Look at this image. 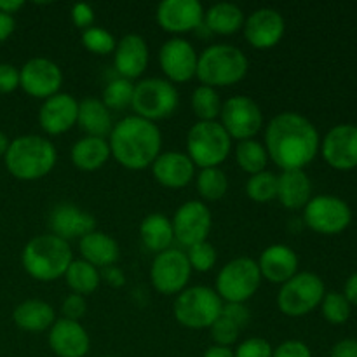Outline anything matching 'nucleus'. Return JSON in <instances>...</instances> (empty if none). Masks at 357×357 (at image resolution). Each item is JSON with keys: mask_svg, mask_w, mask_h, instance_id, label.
I'll use <instances>...</instances> for the list:
<instances>
[{"mask_svg": "<svg viewBox=\"0 0 357 357\" xmlns=\"http://www.w3.org/2000/svg\"><path fill=\"white\" fill-rule=\"evenodd\" d=\"M264 145L279 169L298 171L316 159L321 138L309 119L296 112H282L265 128Z\"/></svg>", "mask_w": 357, "mask_h": 357, "instance_id": "obj_1", "label": "nucleus"}, {"mask_svg": "<svg viewBox=\"0 0 357 357\" xmlns=\"http://www.w3.org/2000/svg\"><path fill=\"white\" fill-rule=\"evenodd\" d=\"M110 153L122 167L143 171L153 164L162 149V135L155 122L129 115L114 124L108 136Z\"/></svg>", "mask_w": 357, "mask_h": 357, "instance_id": "obj_2", "label": "nucleus"}, {"mask_svg": "<svg viewBox=\"0 0 357 357\" xmlns=\"http://www.w3.org/2000/svg\"><path fill=\"white\" fill-rule=\"evenodd\" d=\"M7 171L23 181L40 180L56 166L58 152L51 139L38 135L17 136L9 143L6 155Z\"/></svg>", "mask_w": 357, "mask_h": 357, "instance_id": "obj_3", "label": "nucleus"}, {"mask_svg": "<svg viewBox=\"0 0 357 357\" xmlns=\"http://www.w3.org/2000/svg\"><path fill=\"white\" fill-rule=\"evenodd\" d=\"M21 261L30 278L40 282L58 281L65 278L73 261L72 248L54 234H42L28 241Z\"/></svg>", "mask_w": 357, "mask_h": 357, "instance_id": "obj_4", "label": "nucleus"}, {"mask_svg": "<svg viewBox=\"0 0 357 357\" xmlns=\"http://www.w3.org/2000/svg\"><path fill=\"white\" fill-rule=\"evenodd\" d=\"M250 61L248 56L236 45L213 44L199 54L197 77L201 86L229 87L246 77Z\"/></svg>", "mask_w": 357, "mask_h": 357, "instance_id": "obj_5", "label": "nucleus"}, {"mask_svg": "<svg viewBox=\"0 0 357 357\" xmlns=\"http://www.w3.org/2000/svg\"><path fill=\"white\" fill-rule=\"evenodd\" d=\"M232 150V138L218 121H199L187 135V155L195 167H220Z\"/></svg>", "mask_w": 357, "mask_h": 357, "instance_id": "obj_6", "label": "nucleus"}, {"mask_svg": "<svg viewBox=\"0 0 357 357\" xmlns=\"http://www.w3.org/2000/svg\"><path fill=\"white\" fill-rule=\"evenodd\" d=\"M223 300L208 286H192L176 295L173 305L174 319L190 330H206L220 319Z\"/></svg>", "mask_w": 357, "mask_h": 357, "instance_id": "obj_7", "label": "nucleus"}, {"mask_svg": "<svg viewBox=\"0 0 357 357\" xmlns=\"http://www.w3.org/2000/svg\"><path fill=\"white\" fill-rule=\"evenodd\" d=\"M261 284V274L253 258H234L216 275L215 291L227 303H246Z\"/></svg>", "mask_w": 357, "mask_h": 357, "instance_id": "obj_8", "label": "nucleus"}, {"mask_svg": "<svg viewBox=\"0 0 357 357\" xmlns=\"http://www.w3.org/2000/svg\"><path fill=\"white\" fill-rule=\"evenodd\" d=\"M178 103L180 94L174 84L159 77H150L139 80L135 86L131 107L138 117L155 122L171 117L178 108Z\"/></svg>", "mask_w": 357, "mask_h": 357, "instance_id": "obj_9", "label": "nucleus"}, {"mask_svg": "<svg viewBox=\"0 0 357 357\" xmlns=\"http://www.w3.org/2000/svg\"><path fill=\"white\" fill-rule=\"evenodd\" d=\"M326 289L323 279L314 272H298L281 286L278 307L284 316L302 317L321 305Z\"/></svg>", "mask_w": 357, "mask_h": 357, "instance_id": "obj_10", "label": "nucleus"}, {"mask_svg": "<svg viewBox=\"0 0 357 357\" xmlns=\"http://www.w3.org/2000/svg\"><path fill=\"white\" fill-rule=\"evenodd\" d=\"M192 267L185 251L169 248L155 255L150 267V281L160 295H180L190 281Z\"/></svg>", "mask_w": 357, "mask_h": 357, "instance_id": "obj_11", "label": "nucleus"}, {"mask_svg": "<svg viewBox=\"0 0 357 357\" xmlns=\"http://www.w3.org/2000/svg\"><path fill=\"white\" fill-rule=\"evenodd\" d=\"M303 222L314 232L335 236L351 225L352 211L347 202L335 195H316L303 208Z\"/></svg>", "mask_w": 357, "mask_h": 357, "instance_id": "obj_12", "label": "nucleus"}, {"mask_svg": "<svg viewBox=\"0 0 357 357\" xmlns=\"http://www.w3.org/2000/svg\"><path fill=\"white\" fill-rule=\"evenodd\" d=\"M223 129L227 135L237 142L255 139V136L264 128V114L258 103L251 98L237 94L229 98L223 103L222 114H220Z\"/></svg>", "mask_w": 357, "mask_h": 357, "instance_id": "obj_13", "label": "nucleus"}, {"mask_svg": "<svg viewBox=\"0 0 357 357\" xmlns=\"http://www.w3.org/2000/svg\"><path fill=\"white\" fill-rule=\"evenodd\" d=\"M171 223H173L174 239L183 246L190 248L202 241H208L213 216L202 201H187L176 209Z\"/></svg>", "mask_w": 357, "mask_h": 357, "instance_id": "obj_14", "label": "nucleus"}, {"mask_svg": "<svg viewBox=\"0 0 357 357\" xmlns=\"http://www.w3.org/2000/svg\"><path fill=\"white\" fill-rule=\"evenodd\" d=\"M63 84V72L52 59L37 56L28 59L20 70V87L26 94L40 100L59 93Z\"/></svg>", "mask_w": 357, "mask_h": 357, "instance_id": "obj_15", "label": "nucleus"}, {"mask_svg": "<svg viewBox=\"0 0 357 357\" xmlns=\"http://www.w3.org/2000/svg\"><path fill=\"white\" fill-rule=\"evenodd\" d=\"M197 59L199 54L194 45L181 37L169 38L159 51V65L171 84H185L194 79Z\"/></svg>", "mask_w": 357, "mask_h": 357, "instance_id": "obj_16", "label": "nucleus"}, {"mask_svg": "<svg viewBox=\"0 0 357 357\" xmlns=\"http://www.w3.org/2000/svg\"><path fill=\"white\" fill-rule=\"evenodd\" d=\"M157 23L167 33H188L204 23V7L199 0H162L157 6Z\"/></svg>", "mask_w": 357, "mask_h": 357, "instance_id": "obj_17", "label": "nucleus"}, {"mask_svg": "<svg viewBox=\"0 0 357 357\" xmlns=\"http://www.w3.org/2000/svg\"><path fill=\"white\" fill-rule=\"evenodd\" d=\"M243 31L248 44L255 49H272L284 37V17L272 7H261L246 17Z\"/></svg>", "mask_w": 357, "mask_h": 357, "instance_id": "obj_18", "label": "nucleus"}, {"mask_svg": "<svg viewBox=\"0 0 357 357\" xmlns=\"http://www.w3.org/2000/svg\"><path fill=\"white\" fill-rule=\"evenodd\" d=\"M321 153L337 171L357 167V126L340 124L330 129L321 143Z\"/></svg>", "mask_w": 357, "mask_h": 357, "instance_id": "obj_19", "label": "nucleus"}, {"mask_svg": "<svg viewBox=\"0 0 357 357\" xmlns=\"http://www.w3.org/2000/svg\"><path fill=\"white\" fill-rule=\"evenodd\" d=\"M79 101L68 93H58L47 98L38 112V124L49 136H59L77 126Z\"/></svg>", "mask_w": 357, "mask_h": 357, "instance_id": "obj_20", "label": "nucleus"}, {"mask_svg": "<svg viewBox=\"0 0 357 357\" xmlns=\"http://www.w3.org/2000/svg\"><path fill=\"white\" fill-rule=\"evenodd\" d=\"M150 61L146 40L138 33H128L117 40L114 51V68L122 79H138L145 73Z\"/></svg>", "mask_w": 357, "mask_h": 357, "instance_id": "obj_21", "label": "nucleus"}, {"mask_svg": "<svg viewBox=\"0 0 357 357\" xmlns=\"http://www.w3.org/2000/svg\"><path fill=\"white\" fill-rule=\"evenodd\" d=\"M49 347L58 357H86L91 338L79 321L61 317L49 330Z\"/></svg>", "mask_w": 357, "mask_h": 357, "instance_id": "obj_22", "label": "nucleus"}, {"mask_svg": "<svg viewBox=\"0 0 357 357\" xmlns=\"http://www.w3.org/2000/svg\"><path fill=\"white\" fill-rule=\"evenodd\" d=\"M94 227H96L94 216L80 209L79 206L70 204V202H61L49 215L51 234L66 241V243L72 239H80L86 234L93 232V230H96Z\"/></svg>", "mask_w": 357, "mask_h": 357, "instance_id": "obj_23", "label": "nucleus"}, {"mask_svg": "<svg viewBox=\"0 0 357 357\" xmlns=\"http://www.w3.org/2000/svg\"><path fill=\"white\" fill-rule=\"evenodd\" d=\"M152 174L162 187L185 188L195 176V166L190 157L183 152H160L153 160Z\"/></svg>", "mask_w": 357, "mask_h": 357, "instance_id": "obj_24", "label": "nucleus"}, {"mask_svg": "<svg viewBox=\"0 0 357 357\" xmlns=\"http://www.w3.org/2000/svg\"><path fill=\"white\" fill-rule=\"evenodd\" d=\"M261 279H267L272 284H284L286 281L298 274V257L295 250L286 244H272L261 251L258 258Z\"/></svg>", "mask_w": 357, "mask_h": 357, "instance_id": "obj_25", "label": "nucleus"}, {"mask_svg": "<svg viewBox=\"0 0 357 357\" xmlns=\"http://www.w3.org/2000/svg\"><path fill=\"white\" fill-rule=\"evenodd\" d=\"M79 250L82 255V260L96 267L98 271L115 265L121 257L117 241L108 234L100 232V230H93V232L80 237Z\"/></svg>", "mask_w": 357, "mask_h": 357, "instance_id": "obj_26", "label": "nucleus"}, {"mask_svg": "<svg viewBox=\"0 0 357 357\" xmlns=\"http://www.w3.org/2000/svg\"><path fill=\"white\" fill-rule=\"evenodd\" d=\"M278 199L286 209H303L312 199V183L303 169L282 171L278 176Z\"/></svg>", "mask_w": 357, "mask_h": 357, "instance_id": "obj_27", "label": "nucleus"}, {"mask_svg": "<svg viewBox=\"0 0 357 357\" xmlns=\"http://www.w3.org/2000/svg\"><path fill=\"white\" fill-rule=\"evenodd\" d=\"M77 126L86 132V136H94V138H107L114 129L110 110L105 107L103 101L93 96L79 101Z\"/></svg>", "mask_w": 357, "mask_h": 357, "instance_id": "obj_28", "label": "nucleus"}, {"mask_svg": "<svg viewBox=\"0 0 357 357\" xmlns=\"http://www.w3.org/2000/svg\"><path fill=\"white\" fill-rule=\"evenodd\" d=\"M112 157L110 146L105 138H94V136H84L75 145L72 146L70 152V159H72L73 166L80 171H98L108 162Z\"/></svg>", "mask_w": 357, "mask_h": 357, "instance_id": "obj_29", "label": "nucleus"}, {"mask_svg": "<svg viewBox=\"0 0 357 357\" xmlns=\"http://www.w3.org/2000/svg\"><path fill=\"white\" fill-rule=\"evenodd\" d=\"M13 319L17 328L30 333L51 330L56 323V312L44 300H24L14 309Z\"/></svg>", "mask_w": 357, "mask_h": 357, "instance_id": "obj_30", "label": "nucleus"}, {"mask_svg": "<svg viewBox=\"0 0 357 357\" xmlns=\"http://www.w3.org/2000/svg\"><path fill=\"white\" fill-rule=\"evenodd\" d=\"M244 21L246 16L243 9L230 2L215 3L204 13V26L209 33L234 35L243 30Z\"/></svg>", "mask_w": 357, "mask_h": 357, "instance_id": "obj_31", "label": "nucleus"}, {"mask_svg": "<svg viewBox=\"0 0 357 357\" xmlns=\"http://www.w3.org/2000/svg\"><path fill=\"white\" fill-rule=\"evenodd\" d=\"M139 237L146 250L155 255L162 253V251L169 250L174 241L173 223L167 216L160 215V213H152L143 218L142 225H139Z\"/></svg>", "mask_w": 357, "mask_h": 357, "instance_id": "obj_32", "label": "nucleus"}, {"mask_svg": "<svg viewBox=\"0 0 357 357\" xmlns=\"http://www.w3.org/2000/svg\"><path fill=\"white\" fill-rule=\"evenodd\" d=\"M65 281L75 295L86 296L100 288L101 275L96 267H93V265L80 258V260H73L70 264L68 271L65 274Z\"/></svg>", "mask_w": 357, "mask_h": 357, "instance_id": "obj_33", "label": "nucleus"}, {"mask_svg": "<svg viewBox=\"0 0 357 357\" xmlns=\"http://www.w3.org/2000/svg\"><path fill=\"white\" fill-rule=\"evenodd\" d=\"M236 160L244 173L253 176V174L265 171L268 162V153L264 143L257 142V139H246V142L237 143Z\"/></svg>", "mask_w": 357, "mask_h": 357, "instance_id": "obj_34", "label": "nucleus"}, {"mask_svg": "<svg viewBox=\"0 0 357 357\" xmlns=\"http://www.w3.org/2000/svg\"><path fill=\"white\" fill-rule=\"evenodd\" d=\"M190 103H192V110H194L195 117H197L199 121H206V122L216 121V119L220 117V114H222L223 101L215 87H208V86L195 87V91L192 93Z\"/></svg>", "mask_w": 357, "mask_h": 357, "instance_id": "obj_35", "label": "nucleus"}, {"mask_svg": "<svg viewBox=\"0 0 357 357\" xmlns=\"http://www.w3.org/2000/svg\"><path fill=\"white\" fill-rule=\"evenodd\" d=\"M197 192L204 201H220L229 190V178L220 167L201 169L197 174Z\"/></svg>", "mask_w": 357, "mask_h": 357, "instance_id": "obj_36", "label": "nucleus"}, {"mask_svg": "<svg viewBox=\"0 0 357 357\" xmlns=\"http://www.w3.org/2000/svg\"><path fill=\"white\" fill-rule=\"evenodd\" d=\"M132 94H135V84L131 80L117 77L105 86L101 101L108 110H124L131 107Z\"/></svg>", "mask_w": 357, "mask_h": 357, "instance_id": "obj_37", "label": "nucleus"}, {"mask_svg": "<svg viewBox=\"0 0 357 357\" xmlns=\"http://www.w3.org/2000/svg\"><path fill=\"white\" fill-rule=\"evenodd\" d=\"M246 194L255 202H271L278 199V174L271 171H261L253 174L246 183Z\"/></svg>", "mask_w": 357, "mask_h": 357, "instance_id": "obj_38", "label": "nucleus"}, {"mask_svg": "<svg viewBox=\"0 0 357 357\" xmlns=\"http://www.w3.org/2000/svg\"><path fill=\"white\" fill-rule=\"evenodd\" d=\"M321 310H323V316L328 323L344 324L351 317L352 305L345 298L344 293L330 291L324 295L323 302H321Z\"/></svg>", "mask_w": 357, "mask_h": 357, "instance_id": "obj_39", "label": "nucleus"}, {"mask_svg": "<svg viewBox=\"0 0 357 357\" xmlns=\"http://www.w3.org/2000/svg\"><path fill=\"white\" fill-rule=\"evenodd\" d=\"M82 45L89 52H93V54L105 56L115 51L117 40H115L114 35L108 30H105V28L91 26L82 31Z\"/></svg>", "mask_w": 357, "mask_h": 357, "instance_id": "obj_40", "label": "nucleus"}, {"mask_svg": "<svg viewBox=\"0 0 357 357\" xmlns=\"http://www.w3.org/2000/svg\"><path fill=\"white\" fill-rule=\"evenodd\" d=\"M185 255H187L192 271L197 272H209L211 268H215L216 260H218L216 248L208 241H202V243L190 246Z\"/></svg>", "mask_w": 357, "mask_h": 357, "instance_id": "obj_41", "label": "nucleus"}, {"mask_svg": "<svg viewBox=\"0 0 357 357\" xmlns=\"http://www.w3.org/2000/svg\"><path fill=\"white\" fill-rule=\"evenodd\" d=\"M209 330H211V338L215 342V345L232 347L239 340L241 328L237 324H234L232 321L225 319L223 316H220V319L215 321V324Z\"/></svg>", "mask_w": 357, "mask_h": 357, "instance_id": "obj_42", "label": "nucleus"}, {"mask_svg": "<svg viewBox=\"0 0 357 357\" xmlns=\"http://www.w3.org/2000/svg\"><path fill=\"white\" fill-rule=\"evenodd\" d=\"M274 347L265 338H248L234 351V357H272Z\"/></svg>", "mask_w": 357, "mask_h": 357, "instance_id": "obj_43", "label": "nucleus"}, {"mask_svg": "<svg viewBox=\"0 0 357 357\" xmlns=\"http://www.w3.org/2000/svg\"><path fill=\"white\" fill-rule=\"evenodd\" d=\"M61 312L65 319L80 321L87 312L86 298H84L82 295H75V293H72V295H68L65 300H63Z\"/></svg>", "mask_w": 357, "mask_h": 357, "instance_id": "obj_44", "label": "nucleus"}, {"mask_svg": "<svg viewBox=\"0 0 357 357\" xmlns=\"http://www.w3.org/2000/svg\"><path fill=\"white\" fill-rule=\"evenodd\" d=\"M272 357H312V352L303 342L286 340L274 349Z\"/></svg>", "mask_w": 357, "mask_h": 357, "instance_id": "obj_45", "label": "nucleus"}, {"mask_svg": "<svg viewBox=\"0 0 357 357\" xmlns=\"http://www.w3.org/2000/svg\"><path fill=\"white\" fill-rule=\"evenodd\" d=\"M20 87V70L9 63H0V93H13Z\"/></svg>", "mask_w": 357, "mask_h": 357, "instance_id": "obj_46", "label": "nucleus"}, {"mask_svg": "<svg viewBox=\"0 0 357 357\" xmlns=\"http://www.w3.org/2000/svg\"><path fill=\"white\" fill-rule=\"evenodd\" d=\"M222 316L225 317V319L232 321L234 324H237V326L243 330V328L250 323L251 314L244 303H223Z\"/></svg>", "mask_w": 357, "mask_h": 357, "instance_id": "obj_47", "label": "nucleus"}, {"mask_svg": "<svg viewBox=\"0 0 357 357\" xmlns=\"http://www.w3.org/2000/svg\"><path fill=\"white\" fill-rule=\"evenodd\" d=\"M72 21L77 28L80 30H87V28L94 26V9L87 3H75L72 7Z\"/></svg>", "mask_w": 357, "mask_h": 357, "instance_id": "obj_48", "label": "nucleus"}, {"mask_svg": "<svg viewBox=\"0 0 357 357\" xmlns=\"http://www.w3.org/2000/svg\"><path fill=\"white\" fill-rule=\"evenodd\" d=\"M101 279H103L107 284H110L112 288H121L126 284V275L117 265H110V267H105L100 271Z\"/></svg>", "mask_w": 357, "mask_h": 357, "instance_id": "obj_49", "label": "nucleus"}, {"mask_svg": "<svg viewBox=\"0 0 357 357\" xmlns=\"http://www.w3.org/2000/svg\"><path fill=\"white\" fill-rule=\"evenodd\" d=\"M330 357H357V340L345 338L331 349Z\"/></svg>", "mask_w": 357, "mask_h": 357, "instance_id": "obj_50", "label": "nucleus"}, {"mask_svg": "<svg viewBox=\"0 0 357 357\" xmlns=\"http://www.w3.org/2000/svg\"><path fill=\"white\" fill-rule=\"evenodd\" d=\"M14 26H16L14 17L10 14L0 13V42H3L6 38H9L13 35Z\"/></svg>", "mask_w": 357, "mask_h": 357, "instance_id": "obj_51", "label": "nucleus"}, {"mask_svg": "<svg viewBox=\"0 0 357 357\" xmlns=\"http://www.w3.org/2000/svg\"><path fill=\"white\" fill-rule=\"evenodd\" d=\"M344 296L349 300L351 305H357V272L352 274L351 278L347 279V282H345Z\"/></svg>", "mask_w": 357, "mask_h": 357, "instance_id": "obj_52", "label": "nucleus"}, {"mask_svg": "<svg viewBox=\"0 0 357 357\" xmlns=\"http://www.w3.org/2000/svg\"><path fill=\"white\" fill-rule=\"evenodd\" d=\"M202 357H234L232 347H223V345H215L206 349V352Z\"/></svg>", "mask_w": 357, "mask_h": 357, "instance_id": "obj_53", "label": "nucleus"}, {"mask_svg": "<svg viewBox=\"0 0 357 357\" xmlns=\"http://www.w3.org/2000/svg\"><path fill=\"white\" fill-rule=\"evenodd\" d=\"M23 7L21 0H0V13H6L13 16L16 10H20Z\"/></svg>", "mask_w": 357, "mask_h": 357, "instance_id": "obj_54", "label": "nucleus"}, {"mask_svg": "<svg viewBox=\"0 0 357 357\" xmlns=\"http://www.w3.org/2000/svg\"><path fill=\"white\" fill-rule=\"evenodd\" d=\"M9 143H10L9 138H7V136L0 131V157L6 155L7 149H9Z\"/></svg>", "mask_w": 357, "mask_h": 357, "instance_id": "obj_55", "label": "nucleus"}]
</instances>
